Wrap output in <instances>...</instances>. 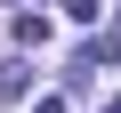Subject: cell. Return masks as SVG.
I'll return each instance as SVG.
<instances>
[{
	"mask_svg": "<svg viewBox=\"0 0 121 113\" xmlns=\"http://www.w3.org/2000/svg\"><path fill=\"white\" fill-rule=\"evenodd\" d=\"M16 40H24V48H40V40H48V16H32V8H24V16H16Z\"/></svg>",
	"mask_w": 121,
	"mask_h": 113,
	"instance_id": "6da1fadb",
	"label": "cell"
},
{
	"mask_svg": "<svg viewBox=\"0 0 121 113\" xmlns=\"http://www.w3.org/2000/svg\"><path fill=\"white\" fill-rule=\"evenodd\" d=\"M24 81H32L24 65H0V105H8V97H24Z\"/></svg>",
	"mask_w": 121,
	"mask_h": 113,
	"instance_id": "7a4b0ae2",
	"label": "cell"
},
{
	"mask_svg": "<svg viewBox=\"0 0 121 113\" xmlns=\"http://www.w3.org/2000/svg\"><path fill=\"white\" fill-rule=\"evenodd\" d=\"M65 16H73V24H97L105 8H97V0H65Z\"/></svg>",
	"mask_w": 121,
	"mask_h": 113,
	"instance_id": "3957f363",
	"label": "cell"
}]
</instances>
